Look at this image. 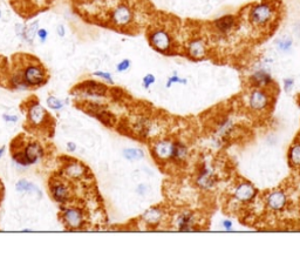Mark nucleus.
<instances>
[{
  "label": "nucleus",
  "instance_id": "obj_1",
  "mask_svg": "<svg viewBox=\"0 0 300 270\" xmlns=\"http://www.w3.org/2000/svg\"><path fill=\"white\" fill-rule=\"evenodd\" d=\"M47 81V70L36 58L27 54L15 56L14 68L11 77L13 87L19 89L33 88L44 86Z\"/></svg>",
  "mask_w": 300,
  "mask_h": 270
},
{
  "label": "nucleus",
  "instance_id": "obj_2",
  "mask_svg": "<svg viewBox=\"0 0 300 270\" xmlns=\"http://www.w3.org/2000/svg\"><path fill=\"white\" fill-rule=\"evenodd\" d=\"M248 18L249 23L256 28H265L270 26L277 18L276 4L270 2V0L253 4L249 8Z\"/></svg>",
  "mask_w": 300,
  "mask_h": 270
},
{
  "label": "nucleus",
  "instance_id": "obj_3",
  "mask_svg": "<svg viewBox=\"0 0 300 270\" xmlns=\"http://www.w3.org/2000/svg\"><path fill=\"white\" fill-rule=\"evenodd\" d=\"M149 44L152 47L162 54L173 53L175 48V40L172 33L166 28L156 27L149 32L148 34Z\"/></svg>",
  "mask_w": 300,
  "mask_h": 270
},
{
  "label": "nucleus",
  "instance_id": "obj_4",
  "mask_svg": "<svg viewBox=\"0 0 300 270\" xmlns=\"http://www.w3.org/2000/svg\"><path fill=\"white\" fill-rule=\"evenodd\" d=\"M272 102L273 98L269 89L251 87V91L248 95V107L252 113H265L272 105Z\"/></svg>",
  "mask_w": 300,
  "mask_h": 270
},
{
  "label": "nucleus",
  "instance_id": "obj_5",
  "mask_svg": "<svg viewBox=\"0 0 300 270\" xmlns=\"http://www.w3.org/2000/svg\"><path fill=\"white\" fill-rule=\"evenodd\" d=\"M134 22V11L126 3L118 4L109 13V23L119 30H126Z\"/></svg>",
  "mask_w": 300,
  "mask_h": 270
},
{
  "label": "nucleus",
  "instance_id": "obj_6",
  "mask_svg": "<svg viewBox=\"0 0 300 270\" xmlns=\"http://www.w3.org/2000/svg\"><path fill=\"white\" fill-rule=\"evenodd\" d=\"M195 184L203 192H209L214 189L217 185V174H216L214 166L210 165L209 162L202 164L196 174Z\"/></svg>",
  "mask_w": 300,
  "mask_h": 270
},
{
  "label": "nucleus",
  "instance_id": "obj_7",
  "mask_svg": "<svg viewBox=\"0 0 300 270\" xmlns=\"http://www.w3.org/2000/svg\"><path fill=\"white\" fill-rule=\"evenodd\" d=\"M232 199L240 205H249L256 200L258 189L249 181H240L233 187Z\"/></svg>",
  "mask_w": 300,
  "mask_h": 270
},
{
  "label": "nucleus",
  "instance_id": "obj_8",
  "mask_svg": "<svg viewBox=\"0 0 300 270\" xmlns=\"http://www.w3.org/2000/svg\"><path fill=\"white\" fill-rule=\"evenodd\" d=\"M61 220L66 228L70 230H78L85 226V213L78 207H66L61 211Z\"/></svg>",
  "mask_w": 300,
  "mask_h": 270
},
{
  "label": "nucleus",
  "instance_id": "obj_9",
  "mask_svg": "<svg viewBox=\"0 0 300 270\" xmlns=\"http://www.w3.org/2000/svg\"><path fill=\"white\" fill-rule=\"evenodd\" d=\"M49 190L54 200L62 205L68 203L73 197V192L70 186H68L64 180L61 178H53L49 182Z\"/></svg>",
  "mask_w": 300,
  "mask_h": 270
},
{
  "label": "nucleus",
  "instance_id": "obj_10",
  "mask_svg": "<svg viewBox=\"0 0 300 270\" xmlns=\"http://www.w3.org/2000/svg\"><path fill=\"white\" fill-rule=\"evenodd\" d=\"M174 140L170 139H160L156 140L152 146V153L154 159H156L158 162L166 164L170 162L173 154Z\"/></svg>",
  "mask_w": 300,
  "mask_h": 270
},
{
  "label": "nucleus",
  "instance_id": "obj_11",
  "mask_svg": "<svg viewBox=\"0 0 300 270\" xmlns=\"http://www.w3.org/2000/svg\"><path fill=\"white\" fill-rule=\"evenodd\" d=\"M289 202L287 194L282 189H274L265 196V206L270 211L273 213H280L284 210Z\"/></svg>",
  "mask_w": 300,
  "mask_h": 270
},
{
  "label": "nucleus",
  "instance_id": "obj_12",
  "mask_svg": "<svg viewBox=\"0 0 300 270\" xmlns=\"http://www.w3.org/2000/svg\"><path fill=\"white\" fill-rule=\"evenodd\" d=\"M175 226L178 231L191 232L197 231L198 228V219L194 211L183 210L175 219Z\"/></svg>",
  "mask_w": 300,
  "mask_h": 270
},
{
  "label": "nucleus",
  "instance_id": "obj_13",
  "mask_svg": "<svg viewBox=\"0 0 300 270\" xmlns=\"http://www.w3.org/2000/svg\"><path fill=\"white\" fill-rule=\"evenodd\" d=\"M249 85L257 88H266L269 89L271 86L274 85L273 78L271 76L269 68L260 66L256 68L249 77Z\"/></svg>",
  "mask_w": 300,
  "mask_h": 270
},
{
  "label": "nucleus",
  "instance_id": "obj_14",
  "mask_svg": "<svg viewBox=\"0 0 300 270\" xmlns=\"http://www.w3.org/2000/svg\"><path fill=\"white\" fill-rule=\"evenodd\" d=\"M185 52L188 57L193 60H202L207 58L209 48H208L207 40L202 37H196L191 39L186 45Z\"/></svg>",
  "mask_w": 300,
  "mask_h": 270
},
{
  "label": "nucleus",
  "instance_id": "obj_15",
  "mask_svg": "<svg viewBox=\"0 0 300 270\" xmlns=\"http://www.w3.org/2000/svg\"><path fill=\"white\" fill-rule=\"evenodd\" d=\"M77 91L83 95H88V97H94V98L105 97V95L109 92L106 85L100 84V82L93 81V80L82 82V84H80L77 87Z\"/></svg>",
  "mask_w": 300,
  "mask_h": 270
},
{
  "label": "nucleus",
  "instance_id": "obj_16",
  "mask_svg": "<svg viewBox=\"0 0 300 270\" xmlns=\"http://www.w3.org/2000/svg\"><path fill=\"white\" fill-rule=\"evenodd\" d=\"M212 26L219 35H229L237 27V18L233 14H225L214 20Z\"/></svg>",
  "mask_w": 300,
  "mask_h": 270
},
{
  "label": "nucleus",
  "instance_id": "obj_17",
  "mask_svg": "<svg viewBox=\"0 0 300 270\" xmlns=\"http://www.w3.org/2000/svg\"><path fill=\"white\" fill-rule=\"evenodd\" d=\"M48 116L49 115L47 112H46L38 102H34L33 105L30 106V108H28L27 119L33 126L38 127V126H43V124L47 123Z\"/></svg>",
  "mask_w": 300,
  "mask_h": 270
},
{
  "label": "nucleus",
  "instance_id": "obj_18",
  "mask_svg": "<svg viewBox=\"0 0 300 270\" xmlns=\"http://www.w3.org/2000/svg\"><path fill=\"white\" fill-rule=\"evenodd\" d=\"M189 148H188L184 142L180 140H174V147H173V154L170 162L175 165H183L185 164L186 160L189 159Z\"/></svg>",
  "mask_w": 300,
  "mask_h": 270
},
{
  "label": "nucleus",
  "instance_id": "obj_19",
  "mask_svg": "<svg viewBox=\"0 0 300 270\" xmlns=\"http://www.w3.org/2000/svg\"><path fill=\"white\" fill-rule=\"evenodd\" d=\"M165 213L161 207H150L148 210H145L142 215V221L144 224L150 227H156L161 224L164 220Z\"/></svg>",
  "mask_w": 300,
  "mask_h": 270
},
{
  "label": "nucleus",
  "instance_id": "obj_20",
  "mask_svg": "<svg viewBox=\"0 0 300 270\" xmlns=\"http://www.w3.org/2000/svg\"><path fill=\"white\" fill-rule=\"evenodd\" d=\"M22 151L24 153L25 157H26L28 166L35 164V162H38V160L41 159V157L44 156L43 147H41L38 142H34V141H33V142H28L27 145H25Z\"/></svg>",
  "mask_w": 300,
  "mask_h": 270
},
{
  "label": "nucleus",
  "instance_id": "obj_21",
  "mask_svg": "<svg viewBox=\"0 0 300 270\" xmlns=\"http://www.w3.org/2000/svg\"><path fill=\"white\" fill-rule=\"evenodd\" d=\"M86 172H87L86 166L74 161L69 162V164L66 165L64 168L65 177L73 178V180H82V178H85Z\"/></svg>",
  "mask_w": 300,
  "mask_h": 270
},
{
  "label": "nucleus",
  "instance_id": "obj_22",
  "mask_svg": "<svg viewBox=\"0 0 300 270\" xmlns=\"http://www.w3.org/2000/svg\"><path fill=\"white\" fill-rule=\"evenodd\" d=\"M233 131H235V123H233V120L225 118L219 122L217 128L215 130V133L218 140H225L227 138H229V135H230Z\"/></svg>",
  "mask_w": 300,
  "mask_h": 270
},
{
  "label": "nucleus",
  "instance_id": "obj_23",
  "mask_svg": "<svg viewBox=\"0 0 300 270\" xmlns=\"http://www.w3.org/2000/svg\"><path fill=\"white\" fill-rule=\"evenodd\" d=\"M287 161L292 168L300 169V141L290 146L287 151Z\"/></svg>",
  "mask_w": 300,
  "mask_h": 270
},
{
  "label": "nucleus",
  "instance_id": "obj_24",
  "mask_svg": "<svg viewBox=\"0 0 300 270\" xmlns=\"http://www.w3.org/2000/svg\"><path fill=\"white\" fill-rule=\"evenodd\" d=\"M293 47V40L290 37H280L276 40V48L282 53H289Z\"/></svg>",
  "mask_w": 300,
  "mask_h": 270
},
{
  "label": "nucleus",
  "instance_id": "obj_25",
  "mask_svg": "<svg viewBox=\"0 0 300 270\" xmlns=\"http://www.w3.org/2000/svg\"><path fill=\"white\" fill-rule=\"evenodd\" d=\"M122 153L123 156L129 161H140L144 157V152L141 148H126Z\"/></svg>",
  "mask_w": 300,
  "mask_h": 270
},
{
  "label": "nucleus",
  "instance_id": "obj_26",
  "mask_svg": "<svg viewBox=\"0 0 300 270\" xmlns=\"http://www.w3.org/2000/svg\"><path fill=\"white\" fill-rule=\"evenodd\" d=\"M38 26H39V23L38 22H33L31 25L26 26V32H25V40H26L27 43L33 44V40H34V38L36 37V32H38V30H39Z\"/></svg>",
  "mask_w": 300,
  "mask_h": 270
},
{
  "label": "nucleus",
  "instance_id": "obj_27",
  "mask_svg": "<svg viewBox=\"0 0 300 270\" xmlns=\"http://www.w3.org/2000/svg\"><path fill=\"white\" fill-rule=\"evenodd\" d=\"M177 84H186V79L184 78H181L178 76L177 73H174L172 77L168 78V80L165 82V87L166 88H170V87H173L174 85H177Z\"/></svg>",
  "mask_w": 300,
  "mask_h": 270
},
{
  "label": "nucleus",
  "instance_id": "obj_28",
  "mask_svg": "<svg viewBox=\"0 0 300 270\" xmlns=\"http://www.w3.org/2000/svg\"><path fill=\"white\" fill-rule=\"evenodd\" d=\"M16 190H19V192H32V190H35V192H38L36 187L30 184V182H27L26 180H20L16 184Z\"/></svg>",
  "mask_w": 300,
  "mask_h": 270
},
{
  "label": "nucleus",
  "instance_id": "obj_29",
  "mask_svg": "<svg viewBox=\"0 0 300 270\" xmlns=\"http://www.w3.org/2000/svg\"><path fill=\"white\" fill-rule=\"evenodd\" d=\"M47 105L49 108H52V110H61L62 107H64V103L62 101H60L59 99H57L55 97H49L47 99Z\"/></svg>",
  "mask_w": 300,
  "mask_h": 270
},
{
  "label": "nucleus",
  "instance_id": "obj_30",
  "mask_svg": "<svg viewBox=\"0 0 300 270\" xmlns=\"http://www.w3.org/2000/svg\"><path fill=\"white\" fill-rule=\"evenodd\" d=\"M156 82V78L154 74H147V76H144L143 79H142V86H143V88L145 89H149L150 87H152L154 84Z\"/></svg>",
  "mask_w": 300,
  "mask_h": 270
},
{
  "label": "nucleus",
  "instance_id": "obj_31",
  "mask_svg": "<svg viewBox=\"0 0 300 270\" xmlns=\"http://www.w3.org/2000/svg\"><path fill=\"white\" fill-rule=\"evenodd\" d=\"M93 76L98 77L100 79H102L103 81L108 82V84H114V80H113L111 74L108 73V72H102V70H98V72H94L93 73Z\"/></svg>",
  "mask_w": 300,
  "mask_h": 270
},
{
  "label": "nucleus",
  "instance_id": "obj_32",
  "mask_svg": "<svg viewBox=\"0 0 300 270\" xmlns=\"http://www.w3.org/2000/svg\"><path fill=\"white\" fill-rule=\"evenodd\" d=\"M132 66V62L129 59H123L121 60L118 65H116V70L120 73H123V72H127V70L130 68Z\"/></svg>",
  "mask_w": 300,
  "mask_h": 270
},
{
  "label": "nucleus",
  "instance_id": "obj_33",
  "mask_svg": "<svg viewBox=\"0 0 300 270\" xmlns=\"http://www.w3.org/2000/svg\"><path fill=\"white\" fill-rule=\"evenodd\" d=\"M284 89H285V92L287 93H290L291 91H292L294 88V85H295V80L293 78H285L284 79Z\"/></svg>",
  "mask_w": 300,
  "mask_h": 270
},
{
  "label": "nucleus",
  "instance_id": "obj_34",
  "mask_svg": "<svg viewBox=\"0 0 300 270\" xmlns=\"http://www.w3.org/2000/svg\"><path fill=\"white\" fill-rule=\"evenodd\" d=\"M15 32H16V35H18L19 38L25 40V32H26V26H25V25H23V24L15 25Z\"/></svg>",
  "mask_w": 300,
  "mask_h": 270
},
{
  "label": "nucleus",
  "instance_id": "obj_35",
  "mask_svg": "<svg viewBox=\"0 0 300 270\" xmlns=\"http://www.w3.org/2000/svg\"><path fill=\"white\" fill-rule=\"evenodd\" d=\"M36 35H38V38L40 39L41 43H45V40L47 39V37H48V32L47 30H45V28H39L36 32Z\"/></svg>",
  "mask_w": 300,
  "mask_h": 270
},
{
  "label": "nucleus",
  "instance_id": "obj_36",
  "mask_svg": "<svg viewBox=\"0 0 300 270\" xmlns=\"http://www.w3.org/2000/svg\"><path fill=\"white\" fill-rule=\"evenodd\" d=\"M232 227H233V223L231 220H223L222 221V228L224 230H232Z\"/></svg>",
  "mask_w": 300,
  "mask_h": 270
},
{
  "label": "nucleus",
  "instance_id": "obj_37",
  "mask_svg": "<svg viewBox=\"0 0 300 270\" xmlns=\"http://www.w3.org/2000/svg\"><path fill=\"white\" fill-rule=\"evenodd\" d=\"M147 192H148V187H147V185H140L139 187H137L136 188V193L139 194V195H145L147 194Z\"/></svg>",
  "mask_w": 300,
  "mask_h": 270
},
{
  "label": "nucleus",
  "instance_id": "obj_38",
  "mask_svg": "<svg viewBox=\"0 0 300 270\" xmlns=\"http://www.w3.org/2000/svg\"><path fill=\"white\" fill-rule=\"evenodd\" d=\"M57 33L61 37V38H62V37H65V34H66V28H65L64 25H59V26L57 27Z\"/></svg>",
  "mask_w": 300,
  "mask_h": 270
},
{
  "label": "nucleus",
  "instance_id": "obj_39",
  "mask_svg": "<svg viewBox=\"0 0 300 270\" xmlns=\"http://www.w3.org/2000/svg\"><path fill=\"white\" fill-rule=\"evenodd\" d=\"M4 119H5L6 121H11V122H16V120H18V118L14 115H4Z\"/></svg>",
  "mask_w": 300,
  "mask_h": 270
},
{
  "label": "nucleus",
  "instance_id": "obj_40",
  "mask_svg": "<svg viewBox=\"0 0 300 270\" xmlns=\"http://www.w3.org/2000/svg\"><path fill=\"white\" fill-rule=\"evenodd\" d=\"M67 147H68V151L69 152H74L75 149H77V146H75L74 142H68L67 143Z\"/></svg>",
  "mask_w": 300,
  "mask_h": 270
},
{
  "label": "nucleus",
  "instance_id": "obj_41",
  "mask_svg": "<svg viewBox=\"0 0 300 270\" xmlns=\"http://www.w3.org/2000/svg\"><path fill=\"white\" fill-rule=\"evenodd\" d=\"M4 152H5V147H3L2 149H0V157L3 156V154H4Z\"/></svg>",
  "mask_w": 300,
  "mask_h": 270
},
{
  "label": "nucleus",
  "instance_id": "obj_42",
  "mask_svg": "<svg viewBox=\"0 0 300 270\" xmlns=\"http://www.w3.org/2000/svg\"><path fill=\"white\" fill-rule=\"evenodd\" d=\"M0 18H2V11H0Z\"/></svg>",
  "mask_w": 300,
  "mask_h": 270
}]
</instances>
